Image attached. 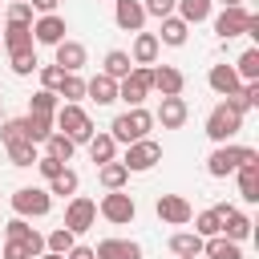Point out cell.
I'll return each instance as SVG.
<instances>
[{"instance_id": "obj_1", "label": "cell", "mask_w": 259, "mask_h": 259, "mask_svg": "<svg viewBox=\"0 0 259 259\" xmlns=\"http://www.w3.org/2000/svg\"><path fill=\"white\" fill-rule=\"evenodd\" d=\"M53 125H57V134H65L73 146H89V138L97 134L93 121H89V113H85L81 105H69V101L53 113Z\"/></svg>"}, {"instance_id": "obj_2", "label": "cell", "mask_w": 259, "mask_h": 259, "mask_svg": "<svg viewBox=\"0 0 259 259\" xmlns=\"http://www.w3.org/2000/svg\"><path fill=\"white\" fill-rule=\"evenodd\" d=\"M150 130H154V113L150 109H130V113H117L113 117V125H109V138L113 142H142V138H150Z\"/></svg>"}, {"instance_id": "obj_3", "label": "cell", "mask_w": 259, "mask_h": 259, "mask_svg": "<svg viewBox=\"0 0 259 259\" xmlns=\"http://www.w3.org/2000/svg\"><path fill=\"white\" fill-rule=\"evenodd\" d=\"M239 130H243V113H239L231 101H219V105L206 113V138H210V142L227 146V142H231Z\"/></svg>"}, {"instance_id": "obj_4", "label": "cell", "mask_w": 259, "mask_h": 259, "mask_svg": "<svg viewBox=\"0 0 259 259\" xmlns=\"http://www.w3.org/2000/svg\"><path fill=\"white\" fill-rule=\"evenodd\" d=\"M12 210H16V219H45L49 210H53V194L49 190H40V186H20L16 194H12Z\"/></svg>"}, {"instance_id": "obj_5", "label": "cell", "mask_w": 259, "mask_h": 259, "mask_svg": "<svg viewBox=\"0 0 259 259\" xmlns=\"http://www.w3.org/2000/svg\"><path fill=\"white\" fill-rule=\"evenodd\" d=\"M162 162V146L154 142V138H142V142H130L125 146V170L130 174H142V170H150V166H158Z\"/></svg>"}, {"instance_id": "obj_6", "label": "cell", "mask_w": 259, "mask_h": 259, "mask_svg": "<svg viewBox=\"0 0 259 259\" xmlns=\"http://www.w3.org/2000/svg\"><path fill=\"white\" fill-rule=\"evenodd\" d=\"M150 89H154V85H150V69H142V65H134L125 81H117V97H121L130 109H138V105L150 97Z\"/></svg>"}, {"instance_id": "obj_7", "label": "cell", "mask_w": 259, "mask_h": 259, "mask_svg": "<svg viewBox=\"0 0 259 259\" xmlns=\"http://www.w3.org/2000/svg\"><path fill=\"white\" fill-rule=\"evenodd\" d=\"M97 210H101V219H109V223L125 227V223H134V214H138V202H134L125 190H109V194L97 202Z\"/></svg>"}, {"instance_id": "obj_8", "label": "cell", "mask_w": 259, "mask_h": 259, "mask_svg": "<svg viewBox=\"0 0 259 259\" xmlns=\"http://www.w3.org/2000/svg\"><path fill=\"white\" fill-rule=\"evenodd\" d=\"M93 223H97V202H93V198L73 194V198H69V206H65V231L81 235V231H89Z\"/></svg>"}, {"instance_id": "obj_9", "label": "cell", "mask_w": 259, "mask_h": 259, "mask_svg": "<svg viewBox=\"0 0 259 259\" xmlns=\"http://www.w3.org/2000/svg\"><path fill=\"white\" fill-rule=\"evenodd\" d=\"M214 214L223 219V239H231V243H243V239L251 235V227H255V223H251L243 210H235L231 202H219V206H214Z\"/></svg>"}, {"instance_id": "obj_10", "label": "cell", "mask_w": 259, "mask_h": 259, "mask_svg": "<svg viewBox=\"0 0 259 259\" xmlns=\"http://www.w3.org/2000/svg\"><path fill=\"white\" fill-rule=\"evenodd\" d=\"M239 166H243V146H231V142L219 146V150L206 158V174H210V178H227V174H235Z\"/></svg>"}, {"instance_id": "obj_11", "label": "cell", "mask_w": 259, "mask_h": 259, "mask_svg": "<svg viewBox=\"0 0 259 259\" xmlns=\"http://www.w3.org/2000/svg\"><path fill=\"white\" fill-rule=\"evenodd\" d=\"M158 219L162 223H170V227H186L190 219H194V210H190V202L182 198V194H158Z\"/></svg>"}, {"instance_id": "obj_12", "label": "cell", "mask_w": 259, "mask_h": 259, "mask_svg": "<svg viewBox=\"0 0 259 259\" xmlns=\"http://www.w3.org/2000/svg\"><path fill=\"white\" fill-rule=\"evenodd\" d=\"M4 239H8V243H20L32 259H36V255H45V235H36L24 219H12V223L4 227Z\"/></svg>"}, {"instance_id": "obj_13", "label": "cell", "mask_w": 259, "mask_h": 259, "mask_svg": "<svg viewBox=\"0 0 259 259\" xmlns=\"http://www.w3.org/2000/svg\"><path fill=\"white\" fill-rule=\"evenodd\" d=\"M247 24H251V12L239 4V8H223L219 16H214V32L223 36V40H231V36H243L247 32Z\"/></svg>"}, {"instance_id": "obj_14", "label": "cell", "mask_w": 259, "mask_h": 259, "mask_svg": "<svg viewBox=\"0 0 259 259\" xmlns=\"http://www.w3.org/2000/svg\"><path fill=\"white\" fill-rule=\"evenodd\" d=\"M150 85H154L162 97H182L186 77H182V69H174V65H158V69H150Z\"/></svg>"}, {"instance_id": "obj_15", "label": "cell", "mask_w": 259, "mask_h": 259, "mask_svg": "<svg viewBox=\"0 0 259 259\" xmlns=\"http://www.w3.org/2000/svg\"><path fill=\"white\" fill-rule=\"evenodd\" d=\"M113 20H117V28H125V32H142V24H146L142 0H113Z\"/></svg>"}, {"instance_id": "obj_16", "label": "cell", "mask_w": 259, "mask_h": 259, "mask_svg": "<svg viewBox=\"0 0 259 259\" xmlns=\"http://www.w3.org/2000/svg\"><path fill=\"white\" fill-rule=\"evenodd\" d=\"M65 40V20L57 16V12H49V16H40L36 24H32V45H61Z\"/></svg>"}, {"instance_id": "obj_17", "label": "cell", "mask_w": 259, "mask_h": 259, "mask_svg": "<svg viewBox=\"0 0 259 259\" xmlns=\"http://www.w3.org/2000/svg\"><path fill=\"white\" fill-rule=\"evenodd\" d=\"M85 61H89V53H85L81 40H69V36H65V40L57 45V61H53V65H61L65 73H81Z\"/></svg>"}, {"instance_id": "obj_18", "label": "cell", "mask_w": 259, "mask_h": 259, "mask_svg": "<svg viewBox=\"0 0 259 259\" xmlns=\"http://www.w3.org/2000/svg\"><path fill=\"white\" fill-rule=\"evenodd\" d=\"M186 117H190V109H186L182 97H162V105L154 113V121H162V130H182Z\"/></svg>"}, {"instance_id": "obj_19", "label": "cell", "mask_w": 259, "mask_h": 259, "mask_svg": "<svg viewBox=\"0 0 259 259\" xmlns=\"http://www.w3.org/2000/svg\"><path fill=\"white\" fill-rule=\"evenodd\" d=\"M93 255L97 259H142V247L134 239H101L93 247Z\"/></svg>"}, {"instance_id": "obj_20", "label": "cell", "mask_w": 259, "mask_h": 259, "mask_svg": "<svg viewBox=\"0 0 259 259\" xmlns=\"http://www.w3.org/2000/svg\"><path fill=\"white\" fill-rule=\"evenodd\" d=\"M158 49H162V45H158L154 32H138V36H134V57H130V61L142 65V69H150V65L158 61Z\"/></svg>"}, {"instance_id": "obj_21", "label": "cell", "mask_w": 259, "mask_h": 259, "mask_svg": "<svg viewBox=\"0 0 259 259\" xmlns=\"http://www.w3.org/2000/svg\"><path fill=\"white\" fill-rule=\"evenodd\" d=\"M206 85H210L214 93H223V97H235L243 81L235 77V69H231V65H214V69H210V77H206Z\"/></svg>"}, {"instance_id": "obj_22", "label": "cell", "mask_w": 259, "mask_h": 259, "mask_svg": "<svg viewBox=\"0 0 259 259\" xmlns=\"http://www.w3.org/2000/svg\"><path fill=\"white\" fill-rule=\"evenodd\" d=\"M85 97H93L97 105H113L117 101V81L105 77V73H97L93 81H85Z\"/></svg>"}, {"instance_id": "obj_23", "label": "cell", "mask_w": 259, "mask_h": 259, "mask_svg": "<svg viewBox=\"0 0 259 259\" xmlns=\"http://www.w3.org/2000/svg\"><path fill=\"white\" fill-rule=\"evenodd\" d=\"M0 45H4L8 53L32 49V24H4V32H0Z\"/></svg>"}, {"instance_id": "obj_24", "label": "cell", "mask_w": 259, "mask_h": 259, "mask_svg": "<svg viewBox=\"0 0 259 259\" xmlns=\"http://www.w3.org/2000/svg\"><path fill=\"white\" fill-rule=\"evenodd\" d=\"M202 255L206 259H243V247L223 239V235H214V239H202Z\"/></svg>"}, {"instance_id": "obj_25", "label": "cell", "mask_w": 259, "mask_h": 259, "mask_svg": "<svg viewBox=\"0 0 259 259\" xmlns=\"http://www.w3.org/2000/svg\"><path fill=\"white\" fill-rule=\"evenodd\" d=\"M186 32H190V24H182L178 16H166L162 32H154V36H158V45H174L178 49V45H186Z\"/></svg>"}, {"instance_id": "obj_26", "label": "cell", "mask_w": 259, "mask_h": 259, "mask_svg": "<svg viewBox=\"0 0 259 259\" xmlns=\"http://www.w3.org/2000/svg\"><path fill=\"white\" fill-rule=\"evenodd\" d=\"M130 69H134V61H130V53H121V49H109L105 53V77H113V81H125L130 77Z\"/></svg>"}, {"instance_id": "obj_27", "label": "cell", "mask_w": 259, "mask_h": 259, "mask_svg": "<svg viewBox=\"0 0 259 259\" xmlns=\"http://www.w3.org/2000/svg\"><path fill=\"white\" fill-rule=\"evenodd\" d=\"M239 198L243 202H259V166H239Z\"/></svg>"}, {"instance_id": "obj_28", "label": "cell", "mask_w": 259, "mask_h": 259, "mask_svg": "<svg viewBox=\"0 0 259 259\" xmlns=\"http://www.w3.org/2000/svg\"><path fill=\"white\" fill-rule=\"evenodd\" d=\"M174 8H178V20L182 24H202L210 16V0H178Z\"/></svg>"}, {"instance_id": "obj_29", "label": "cell", "mask_w": 259, "mask_h": 259, "mask_svg": "<svg viewBox=\"0 0 259 259\" xmlns=\"http://www.w3.org/2000/svg\"><path fill=\"white\" fill-rule=\"evenodd\" d=\"M113 154H117V142H113L109 134H93V138H89V158H93L97 166L113 162Z\"/></svg>"}, {"instance_id": "obj_30", "label": "cell", "mask_w": 259, "mask_h": 259, "mask_svg": "<svg viewBox=\"0 0 259 259\" xmlns=\"http://www.w3.org/2000/svg\"><path fill=\"white\" fill-rule=\"evenodd\" d=\"M97 182H101L105 190H121V186L130 182V170H125L121 162H105V166L97 170Z\"/></svg>"}, {"instance_id": "obj_31", "label": "cell", "mask_w": 259, "mask_h": 259, "mask_svg": "<svg viewBox=\"0 0 259 259\" xmlns=\"http://www.w3.org/2000/svg\"><path fill=\"white\" fill-rule=\"evenodd\" d=\"M170 251L174 255H202V239L194 235V231H178V235H170Z\"/></svg>"}, {"instance_id": "obj_32", "label": "cell", "mask_w": 259, "mask_h": 259, "mask_svg": "<svg viewBox=\"0 0 259 259\" xmlns=\"http://www.w3.org/2000/svg\"><path fill=\"white\" fill-rule=\"evenodd\" d=\"M231 69H235V77H239V81H259V49H247Z\"/></svg>"}, {"instance_id": "obj_33", "label": "cell", "mask_w": 259, "mask_h": 259, "mask_svg": "<svg viewBox=\"0 0 259 259\" xmlns=\"http://www.w3.org/2000/svg\"><path fill=\"white\" fill-rule=\"evenodd\" d=\"M57 109H61V97L49 93V89H36V93L28 97V113H45V117H53Z\"/></svg>"}, {"instance_id": "obj_34", "label": "cell", "mask_w": 259, "mask_h": 259, "mask_svg": "<svg viewBox=\"0 0 259 259\" xmlns=\"http://www.w3.org/2000/svg\"><path fill=\"white\" fill-rule=\"evenodd\" d=\"M24 125H28V142H32V146L53 138V117H45V113H28Z\"/></svg>"}, {"instance_id": "obj_35", "label": "cell", "mask_w": 259, "mask_h": 259, "mask_svg": "<svg viewBox=\"0 0 259 259\" xmlns=\"http://www.w3.org/2000/svg\"><path fill=\"white\" fill-rule=\"evenodd\" d=\"M194 235H198V239H214V235H223V219L214 214V206L202 210V214H194Z\"/></svg>"}, {"instance_id": "obj_36", "label": "cell", "mask_w": 259, "mask_h": 259, "mask_svg": "<svg viewBox=\"0 0 259 259\" xmlns=\"http://www.w3.org/2000/svg\"><path fill=\"white\" fill-rule=\"evenodd\" d=\"M73 247H77V235L65 231V227H57L53 235H45V251H53V255H69Z\"/></svg>"}, {"instance_id": "obj_37", "label": "cell", "mask_w": 259, "mask_h": 259, "mask_svg": "<svg viewBox=\"0 0 259 259\" xmlns=\"http://www.w3.org/2000/svg\"><path fill=\"white\" fill-rule=\"evenodd\" d=\"M227 101H231L239 113H247L251 105H259V81H243V85H239V93H235V97H227Z\"/></svg>"}, {"instance_id": "obj_38", "label": "cell", "mask_w": 259, "mask_h": 259, "mask_svg": "<svg viewBox=\"0 0 259 259\" xmlns=\"http://www.w3.org/2000/svg\"><path fill=\"white\" fill-rule=\"evenodd\" d=\"M8 65H12V73H16V77H28L32 69H40V65H36V49H20V53H8Z\"/></svg>"}, {"instance_id": "obj_39", "label": "cell", "mask_w": 259, "mask_h": 259, "mask_svg": "<svg viewBox=\"0 0 259 259\" xmlns=\"http://www.w3.org/2000/svg\"><path fill=\"white\" fill-rule=\"evenodd\" d=\"M0 142H4V146L28 142V125H24V117H8V121L0 125Z\"/></svg>"}, {"instance_id": "obj_40", "label": "cell", "mask_w": 259, "mask_h": 259, "mask_svg": "<svg viewBox=\"0 0 259 259\" xmlns=\"http://www.w3.org/2000/svg\"><path fill=\"white\" fill-rule=\"evenodd\" d=\"M77 186H81L77 170H69V166H65V170H61V174L49 182V194H61V198H65V194H77Z\"/></svg>"}, {"instance_id": "obj_41", "label": "cell", "mask_w": 259, "mask_h": 259, "mask_svg": "<svg viewBox=\"0 0 259 259\" xmlns=\"http://www.w3.org/2000/svg\"><path fill=\"white\" fill-rule=\"evenodd\" d=\"M45 146H49V158H57V162H69V158H73V150H77V146H73L65 134H57V130H53V138H49Z\"/></svg>"}, {"instance_id": "obj_42", "label": "cell", "mask_w": 259, "mask_h": 259, "mask_svg": "<svg viewBox=\"0 0 259 259\" xmlns=\"http://www.w3.org/2000/svg\"><path fill=\"white\" fill-rule=\"evenodd\" d=\"M8 158H12V166H36V146L32 142H16V146H8Z\"/></svg>"}, {"instance_id": "obj_43", "label": "cell", "mask_w": 259, "mask_h": 259, "mask_svg": "<svg viewBox=\"0 0 259 259\" xmlns=\"http://www.w3.org/2000/svg\"><path fill=\"white\" fill-rule=\"evenodd\" d=\"M57 97H65L69 105H77V101L85 97V81H81L77 73H65V85H61V93H57Z\"/></svg>"}, {"instance_id": "obj_44", "label": "cell", "mask_w": 259, "mask_h": 259, "mask_svg": "<svg viewBox=\"0 0 259 259\" xmlns=\"http://www.w3.org/2000/svg\"><path fill=\"white\" fill-rule=\"evenodd\" d=\"M61 85H65V69H61V65H45V69H40V89L61 93Z\"/></svg>"}, {"instance_id": "obj_45", "label": "cell", "mask_w": 259, "mask_h": 259, "mask_svg": "<svg viewBox=\"0 0 259 259\" xmlns=\"http://www.w3.org/2000/svg\"><path fill=\"white\" fill-rule=\"evenodd\" d=\"M8 24H32V4H28V0L8 4Z\"/></svg>"}, {"instance_id": "obj_46", "label": "cell", "mask_w": 259, "mask_h": 259, "mask_svg": "<svg viewBox=\"0 0 259 259\" xmlns=\"http://www.w3.org/2000/svg\"><path fill=\"white\" fill-rule=\"evenodd\" d=\"M174 4H178V0H142V8H146V16H158V20H166V16H174Z\"/></svg>"}, {"instance_id": "obj_47", "label": "cell", "mask_w": 259, "mask_h": 259, "mask_svg": "<svg viewBox=\"0 0 259 259\" xmlns=\"http://www.w3.org/2000/svg\"><path fill=\"white\" fill-rule=\"evenodd\" d=\"M36 170H40V174H45V178L53 182V178H57V174L65 170V162H57V158H49V154H45V158H36Z\"/></svg>"}, {"instance_id": "obj_48", "label": "cell", "mask_w": 259, "mask_h": 259, "mask_svg": "<svg viewBox=\"0 0 259 259\" xmlns=\"http://www.w3.org/2000/svg\"><path fill=\"white\" fill-rule=\"evenodd\" d=\"M4 259H32V255H28L20 243H8V239H4Z\"/></svg>"}, {"instance_id": "obj_49", "label": "cell", "mask_w": 259, "mask_h": 259, "mask_svg": "<svg viewBox=\"0 0 259 259\" xmlns=\"http://www.w3.org/2000/svg\"><path fill=\"white\" fill-rule=\"evenodd\" d=\"M65 259H97V255H93V247H81V243H77V247H73Z\"/></svg>"}, {"instance_id": "obj_50", "label": "cell", "mask_w": 259, "mask_h": 259, "mask_svg": "<svg viewBox=\"0 0 259 259\" xmlns=\"http://www.w3.org/2000/svg\"><path fill=\"white\" fill-rule=\"evenodd\" d=\"M28 4H32L36 12H45V16H49V12H57V0H28Z\"/></svg>"}, {"instance_id": "obj_51", "label": "cell", "mask_w": 259, "mask_h": 259, "mask_svg": "<svg viewBox=\"0 0 259 259\" xmlns=\"http://www.w3.org/2000/svg\"><path fill=\"white\" fill-rule=\"evenodd\" d=\"M239 4H243V0H223V8H239Z\"/></svg>"}, {"instance_id": "obj_52", "label": "cell", "mask_w": 259, "mask_h": 259, "mask_svg": "<svg viewBox=\"0 0 259 259\" xmlns=\"http://www.w3.org/2000/svg\"><path fill=\"white\" fill-rule=\"evenodd\" d=\"M36 259H65V255H53V251H45V255H36Z\"/></svg>"}, {"instance_id": "obj_53", "label": "cell", "mask_w": 259, "mask_h": 259, "mask_svg": "<svg viewBox=\"0 0 259 259\" xmlns=\"http://www.w3.org/2000/svg\"><path fill=\"white\" fill-rule=\"evenodd\" d=\"M178 259H194V255H178Z\"/></svg>"}]
</instances>
